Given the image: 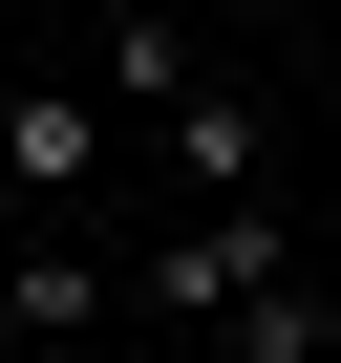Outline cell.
I'll list each match as a JSON object with an SVG mask.
<instances>
[{"label":"cell","instance_id":"cell-1","mask_svg":"<svg viewBox=\"0 0 341 363\" xmlns=\"http://www.w3.org/2000/svg\"><path fill=\"white\" fill-rule=\"evenodd\" d=\"M128 320H149V342H214V363H320V342H341L320 278H299V214H277V193L170 214V235L128 257Z\"/></svg>","mask_w":341,"mask_h":363},{"label":"cell","instance_id":"cell-2","mask_svg":"<svg viewBox=\"0 0 341 363\" xmlns=\"http://www.w3.org/2000/svg\"><path fill=\"white\" fill-rule=\"evenodd\" d=\"M149 171H170V214H235V193H277V107L256 86H192L149 128Z\"/></svg>","mask_w":341,"mask_h":363},{"label":"cell","instance_id":"cell-3","mask_svg":"<svg viewBox=\"0 0 341 363\" xmlns=\"http://www.w3.org/2000/svg\"><path fill=\"white\" fill-rule=\"evenodd\" d=\"M86 86H107L128 128H170V107L214 86V65H192V22H170V0H107V43H86Z\"/></svg>","mask_w":341,"mask_h":363},{"label":"cell","instance_id":"cell-4","mask_svg":"<svg viewBox=\"0 0 341 363\" xmlns=\"http://www.w3.org/2000/svg\"><path fill=\"white\" fill-rule=\"evenodd\" d=\"M107 86H0V171H22V193H86V171H107Z\"/></svg>","mask_w":341,"mask_h":363},{"label":"cell","instance_id":"cell-5","mask_svg":"<svg viewBox=\"0 0 341 363\" xmlns=\"http://www.w3.org/2000/svg\"><path fill=\"white\" fill-rule=\"evenodd\" d=\"M107 320H128V278H107V257H22V278H0V342H43V363H86Z\"/></svg>","mask_w":341,"mask_h":363},{"label":"cell","instance_id":"cell-6","mask_svg":"<svg viewBox=\"0 0 341 363\" xmlns=\"http://www.w3.org/2000/svg\"><path fill=\"white\" fill-rule=\"evenodd\" d=\"M86 363H170V342H86Z\"/></svg>","mask_w":341,"mask_h":363},{"label":"cell","instance_id":"cell-7","mask_svg":"<svg viewBox=\"0 0 341 363\" xmlns=\"http://www.w3.org/2000/svg\"><path fill=\"white\" fill-rule=\"evenodd\" d=\"M22 363H43V342H22Z\"/></svg>","mask_w":341,"mask_h":363}]
</instances>
